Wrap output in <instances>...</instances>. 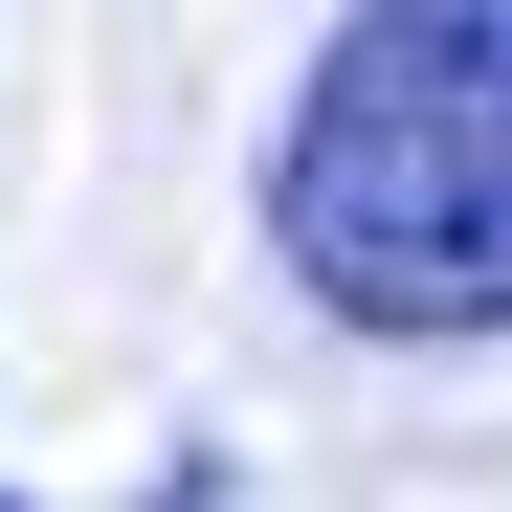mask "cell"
<instances>
[{"instance_id":"6da1fadb","label":"cell","mask_w":512,"mask_h":512,"mask_svg":"<svg viewBox=\"0 0 512 512\" xmlns=\"http://www.w3.org/2000/svg\"><path fill=\"white\" fill-rule=\"evenodd\" d=\"M268 245L334 334H512V0H357L312 45Z\"/></svg>"},{"instance_id":"7a4b0ae2","label":"cell","mask_w":512,"mask_h":512,"mask_svg":"<svg viewBox=\"0 0 512 512\" xmlns=\"http://www.w3.org/2000/svg\"><path fill=\"white\" fill-rule=\"evenodd\" d=\"M0 512H23V490H0Z\"/></svg>"}]
</instances>
